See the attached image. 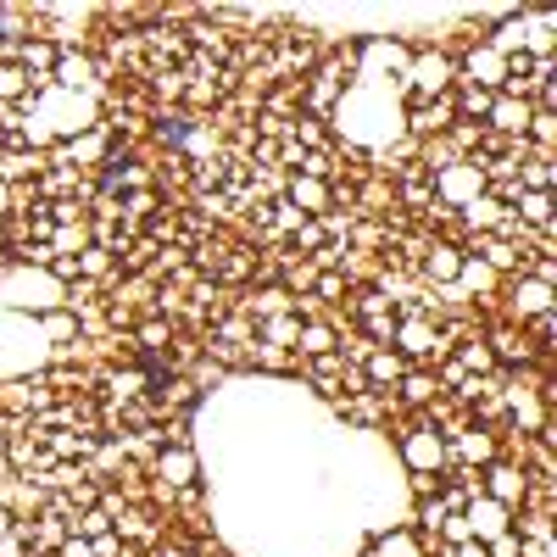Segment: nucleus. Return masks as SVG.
<instances>
[{
  "instance_id": "f257e3e1",
  "label": "nucleus",
  "mask_w": 557,
  "mask_h": 557,
  "mask_svg": "<svg viewBox=\"0 0 557 557\" xmlns=\"http://www.w3.org/2000/svg\"><path fill=\"white\" fill-rule=\"evenodd\" d=\"M491 123L513 134V129H524V123H530V106H524V101H502V106L491 112Z\"/></svg>"
},
{
  "instance_id": "f03ea898",
  "label": "nucleus",
  "mask_w": 557,
  "mask_h": 557,
  "mask_svg": "<svg viewBox=\"0 0 557 557\" xmlns=\"http://www.w3.org/2000/svg\"><path fill=\"white\" fill-rule=\"evenodd\" d=\"M374 374L379 379H396V357H374Z\"/></svg>"
}]
</instances>
